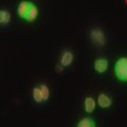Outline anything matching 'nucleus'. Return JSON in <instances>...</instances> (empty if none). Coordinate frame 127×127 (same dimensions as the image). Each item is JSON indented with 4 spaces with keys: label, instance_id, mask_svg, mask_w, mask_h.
<instances>
[{
    "label": "nucleus",
    "instance_id": "39448f33",
    "mask_svg": "<svg viewBox=\"0 0 127 127\" xmlns=\"http://www.w3.org/2000/svg\"><path fill=\"white\" fill-rule=\"evenodd\" d=\"M74 61V54L69 50L64 51L62 56H61V62H59V65H61L63 68H66V67L71 66V64Z\"/></svg>",
    "mask_w": 127,
    "mask_h": 127
},
{
    "label": "nucleus",
    "instance_id": "6e6552de",
    "mask_svg": "<svg viewBox=\"0 0 127 127\" xmlns=\"http://www.w3.org/2000/svg\"><path fill=\"white\" fill-rule=\"evenodd\" d=\"M76 126L77 127H95V122L93 119L86 117V118H83L82 120H79Z\"/></svg>",
    "mask_w": 127,
    "mask_h": 127
},
{
    "label": "nucleus",
    "instance_id": "f03ea898",
    "mask_svg": "<svg viewBox=\"0 0 127 127\" xmlns=\"http://www.w3.org/2000/svg\"><path fill=\"white\" fill-rule=\"evenodd\" d=\"M113 72L120 82L127 83V56H122L117 59Z\"/></svg>",
    "mask_w": 127,
    "mask_h": 127
},
{
    "label": "nucleus",
    "instance_id": "f257e3e1",
    "mask_svg": "<svg viewBox=\"0 0 127 127\" xmlns=\"http://www.w3.org/2000/svg\"><path fill=\"white\" fill-rule=\"evenodd\" d=\"M17 15L28 22H34L38 17L39 11L35 3L29 0H23L19 2L17 6Z\"/></svg>",
    "mask_w": 127,
    "mask_h": 127
},
{
    "label": "nucleus",
    "instance_id": "9d476101",
    "mask_svg": "<svg viewBox=\"0 0 127 127\" xmlns=\"http://www.w3.org/2000/svg\"><path fill=\"white\" fill-rule=\"evenodd\" d=\"M32 96H33V100L37 103V104H41L43 103L42 100V95L40 92V89H39V86H35L33 90H32Z\"/></svg>",
    "mask_w": 127,
    "mask_h": 127
},
{
    "label": "nucleus",
    "instance_id": "423d86ee",
    "mask_svg": "<svg viewBox=\"0 0 127 127\" xmlns=\"http://www.w3.org/2000/svg\"><path fill=\"white\" fill-rule=\"evenodd\" d=\"M97 105L103 109L109 108V107L112 105V100L109 96L108 94L106 93H100L97 96Z\"/></svg>",
    "mask_w": 127,
    "mask_h": 127
},
{
    "label": "nucleus",
    "instance_id": "0eeeda50",
    "mask_svg": "<svg viewBox=\"0 0 127 127\" xmlns=\"http://www.w3.org/2000/svg\"><path fill=\"white\" fill-rule=\"evenodd\" d=\"M95 106H96V103H95V100L92 96H87L85 98L84 108H85V111L87 113H92L95 109Z\"/></svg>",
    "mask_w": 127,
    "mask_h": 127
},
{
    "label": "nucleus",
    "instance_id": "20e7f679",
    "mask_svg": "<svg viewBox=\"0 0 127 127\" xmlns=\"http://www.w3.org/2000/svg\"><path fill=\"white\" fill-rule=\"evenodd\" d=\"M108 61L106 58H97L94 61V64H93V68H94V71L100 74H103L105 73L107 69H108Z\"/></svg>",
    "mask_w": 127,
    "mask_h": 127
},
{
    "label": "nucleus",
    "instance_id": "1a4fd4ad",
    "mask_svg": "<svg viewBox=\"0 0 127 127\" xmlns=\"http://www.w3.org/2000/svg\"><path fill=\"white\" fill-rule=\"evenodd\" d=\"M11 20V13L6 10H0V26L7 25Z\"/></svg>",
    "mask_w": 127,
    "mask_h": 127
},
{
    "label": "nucleus",
    "instance_id": "9b49d317",
    "mask_svg": "<svg viewBox=\"0 0 127 127\" xmlns=\"http://www.w3.org/2000/svg\"><path fill=\"white\" fill-rule=\"evenodd\" d=\"M39 89H40V92L42 95V100L43 102H47L50 97V89L46 84H40L39 85Z\"/></svg>",
    "mask_w": 127,
    "mask_h": 127
},
{
    "label": "nucleus",
    "instance_id": "7ed1b4c3",
    "mask_svg": "<svg viewBox=\"0 0 127 127\" xmlns=\"http://www.w3.org/2000/svg\"><path fill=\"white\" fill-rule=\"evenodd\" d=\"M90 38L94 43L97 46H104L106 43V36L105 33L101 29H92L90 31Z\"/></svg>",
    "mask_w": 127,
    "mask_h": 127
}]
</instances>
